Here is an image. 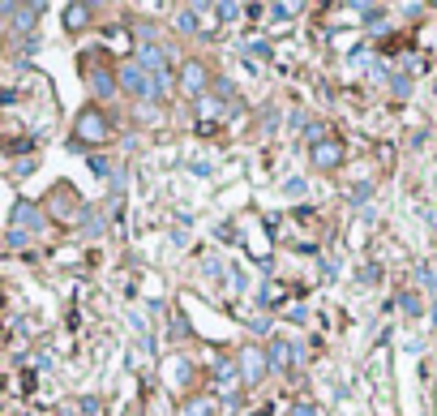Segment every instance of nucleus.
Here are the masks:
<instances>
[{
  "label": "nucleus",
  "instance_id": "6",
  "mask_svg": "<svg viewBox=\"0 0 437 416\" xmlns=\"http://www.w3.org/2000/svg\"><path fill=\"white\" fill-rule=\"evenodd\" d=\"M86 82H90V94H99V99H116L120 94V82L116 73L103 65V69H86Z\"/></svg>",
  "mask_w": 437,
  "mask_h": 416
},
{
  "label": "nucleus",
  "instance_id": "4",
  "mask_svg": "<svg viewBox=\"0 0 437 416\" xmlns=\"http://www.w3.org/2000/svg\"><path fill=\"white\" fill-rule=\"evenodd\" d=\"M236 374H240V382H245V386L266 382V374H270L266 352L257 348V344H245V348H240V356H236Z\"/></svg>",
  "mask_w": 437,
  "mask_h": 416
},
{
  "label": "nucleus",
  "instance_id": "3",
  "mask_svg": "<svg viewBox=\"0 0 437 416\" xmlns=\"http://www.w3.org/2000/svg\"><path fill=\"white\" fill-rule=\"evenodd\" d=\"M176 86H180V94H189V99H201L206 86H211V69H206V60L189 56L185 65H180V73H176Z\"/></svg>",
  "mask_w": 437,
  "mask_h": 416
},
{
  "label": "nucleus",
  "instance_id": "16",
  "mask_svg": "<svg viewBox=\"0 0 437 416\" xmlns=\"http://www.w3.org/2000/svg\"><path fill=\"white\" fill-rule=\"evenodd\" d=\"M296 416H318V412H313V408H304V403H300V408H296Z\"/></svg>",
  "mask_w": 437,
  "mask_h": 416
},
{
  "label": "nucleus",
  "instance_id": "7",
  "mask_svg": "<svg viewBox=\"0 0 437 416\" xmlns=\"http://www.w3.org/2000/svg\"><path fill=\"white\" fill-rule=\"evenodd\" d=\"M13 228H17L22 236H26V232H39V228H43V210L22 198V202L13 206Z\"/></svg>",
  "mask_w": 437,
  "mask_h": 416
},
{
  "label": "nucleus",
  "instance_id": "14",
  "mask_svg": "<svg viewBox=\"0 0 437 416\" xmlns=\"http://www.w3.org/2000/svg\"><path fill=\"white\" fill-rule=\"evenodd\" d=\"M90 167H94L99 176H108V172H112V163H108V159H90Z\"/></svg>",
  "mask_w": 437,
  "mask_h": 416
},
{
  "label": "nucleus",
  "instance_id": "12",
  "mask_svg": "<svg viewBox=\"0 0 437 416\" xmlns=\"http://www.w3.org/2000/svg\"><path fill=\"white\" fill-rule=\"evenodd\" d=\"M399 305H403V313H411V317L424 309V305H420V292H403V301H399Z\"/></svg>",
  "mask_w": 437,
  "mask_h": 416
},
{
  "label": "nucleus",
  "instance_id": "10",
  "mask_svg": "<svg viewBox=\"0 0 437 416\" xmlns=\"http://www.w3.org/2000/svg\"><path fill=\"white\" fill-rule=\"evenodd\" d=\"M292 356H296V352H292V344H283V339H279V344H274V348L266 352V360H270V369H292V365H288Z\"/></svg>",
  "mask_w": 437,
  "mask_h": 416
},
{
  "label": "nucleus",
  "instance_id": "9",
  "mask_svg": "<svg viewBox=\"0 0 437 416\" xmlns=\"http://www.w3.org/2000/svg\"><path fill=\"white\" fill-rule=\"evenodd\" d=\"M90 13H94L90 5H65V31H73V35L86 31L90 26Z\"/></svg>",
  "mask_w": 437,
  "mask_h": 416
},
{
  "label": "nucleus",
  "instance_id": "5",
  "mask_svg": "<svg viewBox=\"0 0 437 416\" xmlns=\"http://www.w3.org/2000/svg\"><path fill=\"white\" fill-rule=\"evenodd\" d=\"M339 163H343V142L322 138V142L313 146V167H318V172H334Z\"/></svg>",
  "mask_w": 437,
  "mask_h": 416
},
{
  "label": "nucleus",
  "instance_id": "1",
  "mask_svg": "<svg viewBox=\"0 0 437 416\" xmlns=\"http://www.w3.org/2000/svg\"><path fill=\"white\" fill-rule=\"evenodd\" d=\"M112 120L103 108H82L73 116V129H69V142L73 146H103V142H112Z\"/></svg>",
  "mask_w": 437,
  "mask_h": 416
},
{
  "label": "nucleus",
  "instance_id": "2",
  "mask_svg": "<svg viewBox=\"0 0 437 416\" xmlns=\"http://www.w3.org/2000/svg\"><path fill=\"white\" fill-rule=\"evenodd\" d=\"M116 82H120L124 94H133L138 103H154V99H159V86H154V78H150V73H146L138 60L120 65V69H116Z\"/></svg>",
  "mask_w": 437,
  "mask_h": 416
},
{
  "label": "nucleus",
  "instance_id": "8",
  "mask_svg": "<svg viewBox=\"0 0 437 416\" xmlns=\"http://www.w3.org/2000/svg\"><path fill=\"white\" fill-rule=\"evenodd\" d=\"M51 206H56L60 219L77 215V189H73V185H56V198H51Z\"/></svg>",
  "mask_w": 437,
  "mask_h": 416
},
{
  "label": "nucleus",
  "instance_id": "11",
  "mask_svg": "<svg viewBox=\"0 0 437 416\" xmlns=\"http://www.w3.org/2000/svg\"><path fill=\"white\" fill-rule=\"evenodd\" d=\"M176 31L180 35H197V9H180L176 13Z\"/></svg>",
  "mask_w": 437,
  "mask_h": 416
},
{
  "label": "nucleus",
  "instance_id": "13",
  "mask_svg": "<svg viewBox=\"0 0 437 416\" xmlns=\"http://www.w3.org/2000/svg\"><path fill=\"white\" fill-rule=\"evenodd\" d=\"M215 94H219V99H231V82L219 78V82H215Z\"/></svg>",
  "mask_w": 437,
  "mask_h": 416
},
{
  "label": "nucleus",
  "instance_id": "15",
  "mask_svg": "<svg viewBox=\"0 0 437 416\" xmlns=\"http://www.w3.org/2000/svg\"><path fill=\"white\" fill-rule=\"evenodd\" d=\"M189 416H211V403H189Z\"/></svg>",
  "mask_w": 437,
  "mask_h": 416
}]
</instances>
